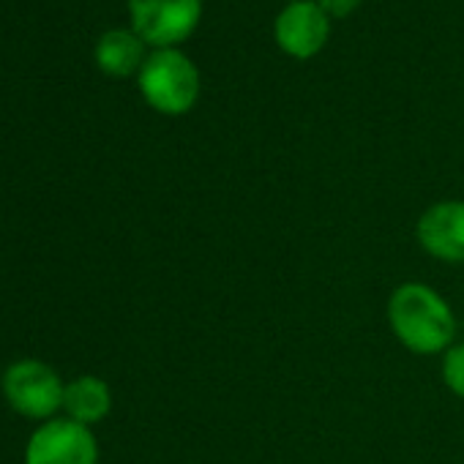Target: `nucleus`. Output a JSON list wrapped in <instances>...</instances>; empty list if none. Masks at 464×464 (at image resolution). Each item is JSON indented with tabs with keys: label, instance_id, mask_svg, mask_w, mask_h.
Segmentation results:
<instances>
[{
	"label": "nucleus",
	"instance_id": "nucleus-1",
	"mask_svg": "<svg viewBox=\"0 0 464 464\" xmlns=\"http://www.w3.org/2000/svg\"><path fill=\"white\" fill-rule=\"evenodd\" d=\"M385 317L396 342L415 355H442L456 342V314L426 282L399 285L388 298Z\"/></svg>",
	"mask_w": 464,
	"mask_h": 464
},
{
	"label": "nucleus",
	"instance_id": "nucleus-2",
	"mask_svg": "<svg viewBox=\"0 0 464 464\" xmlns=\"http://www.w3.org/2000/svg\"><path fill=\"white\" fill-rule=\"evenodd\" d=\"M137 85L148 107L161 115H186L199 99V72L180 50H153L137 74Z\"/></svg>",
	"mask_w": 464,
	"mask_h": 464
},
{
	"label": "nucleus",
	"instance_id": "nucleus-3",
	"mask_svg": "<svg viewBox=\"0 0 464 464\" xmlns=\"http://www.w3.org/2000/svg\"><path fill=\"white\" fill-rule=\"evenodd\" d=\"M131 31L153 50H175L199 25L202 0H126Z\"/></svg>",
	"mask_w": 464,
	"mask_h": 464
},
{
	"label": "nucleus",
	"instance_id": "nucleus-4",
	"mask_svg": "<svg viewBox=\"0 0 464 464\" xmlns=\"http://www.w3.org/2000/svg\"><path fill=\"white\" fill-rule=\"evenodd\" d=\"M66 385L61 374L44 361H17L4 374V396L25 418L50 420L63 407Z\"/></svg>",
	"mask_w": 464,
	"mask_h": 464
},
{
	"label": "nucleus",
	"instance_id": "nucleus-5",
	"mask_svg": "<svg viewBox=\"0 0 464 464\" xmlns=\"http://www.w3.org/2000/svg\"><path fill=\"white\" fill-rule=\"evenodd\" d=\"M25 464H99V442L91 426L50 418L31 434Z\"/></svg>",
	"mask_w": 464,
	"mask_h": 464
},
{
	"label": "nucleus",
	"instance_id": "nucleus-6",
	"mask_svg": "<svg viewBox=\"0 0 464 464\" xmlns=\"http://www.w3.org/2000/svg\"><path fill=\"white\" fill-rule=\"evenodd\" d=\"M418 246L448 266L464 263V199H440L429 205L415 224Z\"/></svg>",
	"mask_w": 464,
	"mask_h": 464
},
{
	"label": "nucleus",
	"instance_id": "nucleus-7",
	"mask_svg": "<svg viewBox=\"0 0 464 464\" xmlns=\"http://www.w3.org/2000/svg\"><path fill=\"white\" fill-rule=\"evenodd\" d=\"M328 31L331 20L314 0H295L276 17L279 47L298 61L317 55L328 42Z\"/></svg>",
	"mask_w": 464,
	"mask_h": 464
},
{
	"label": "nucleus",
	"instance_id": "nucleus-8",
	"mask_svg": "<svg viewBox=\"0 0 464 464\" xmlns=\"http://www.w3.org/2000/svg\"><path fill=\"white\" fill-rule=\"evenodd\" d=\"M145 42L131 31V28H112L102 34V39L93 47V61L96 66L115 80L140 74L145 63Z\"/></svg>",
	"mask_w": 464,
	"mask_h": 464
},
{
	"label": "nucleus",
	"instance_id": "nucleus-9",
	"mask_svg": "<svg viewBox=\"0 0 464 464\" xmlns=\"http://www.w3.org/2000/svg\"><path fill=\"white\" fill-rule=\"evenodd\" d=\"M63 410L72 420H77L82 426L102 423L112 410V391L102 377L82 374V377L66 382Z\"/></svg>",
	"mask_w": 464,
	"mask_h": 464
},
{
	"label": "nucleus",
	"instance_id": "nucleus-10",
	"mask_svg": "<svg viewBox=\"0 0 464 464\" xmlns=\"http://www.w3.org/2000/svg\"><path fill=\"white\" fill-rule=\"evenodd\" d=\"M440 377L445 382V388L464 399V342H453L440 361Z\"/></svg>",
	"mask_w": 464,
	"mask_h": 464
},
{
	"label": "nucleus",
	"instance_id": "nucleus-11",
	"mask_svg": "<svg viewBox=\"0 0 464 464\" xmlns=\"http://www.w3.org/2000/svg\"><path fill=\"white\" fill-rule=\"evenodd\" d=\"M317 6L331 17L342 20V17H350L358 6H361V0H317Z\"/></svg>",
	"mask_w": 464,
	"mask_h": 464
},
{
	"label": "nucleus",
	"instance_id": "nucleus-12",
	"mask_svg": "<svg viewBox=\"0 0 464 464\" xmlns=\"http://www.w3.org/2000/svg\"><path fill=\"white\" fill-rule=\"evenodd\" d=\"M293 4H295V0H293Z\"/></svg>",
	"mask_w": 464,
	"mask_h": 464
}]
</instances>
